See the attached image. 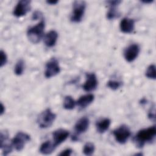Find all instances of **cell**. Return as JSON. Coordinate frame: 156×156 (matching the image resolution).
Listing matches in <instances>:
<instances>
[{
    "label": "cell",
    "mask_w": 156,
    "mask_h": 156,
    "mask_svg": "<svg viewBox=\"0 0 156 156\" xmlns=\"http://www.w3.org/2000/svg\"><path fill=\"white\" fill-rule=\"evenodd\" d=\"M156 135V127L155 126L143 129L138 132L133 140L136 146L141 148L147 143L153 141Z\"/></svg>",
    "instance_id": "1"
},
{
    "label": "cell",
    "mask_w": 156,
    "mask_h": 156,
    "mask_svg": "<svg viewBox=\"0 0 156 156\" xmlns=\"http://www.w3.org/2000/svg\"><path fill=\"white\" fill-rule=\"evenodd\" d=\"M44 27L45 23L43 20H41L37 25L29 27L27 31V36L29 41L34 44L39 43L43 36Z\"/></svg>",
    "instance_id": "2"
},
{
    "label": "cell",
    "mask_w": 156,
    "mask_h": 156,
    "mask_svg": "<svg viewBox=\"0 0 156 156\" xmlns=\"http://www.w3.org/2000/svg\"><path fill=\"white\" fill-rule=\"evenodd\" d=\"M55 118L56 115L50 108H46L38 116L37 123L40 128L46 129L52 126Z\"/></svg>",
    "instance_id": "3"
},
{
    "label": "cell",
    "mask_w": 156,
    "mask_h": 156,
    "mask_svg": "<svg viewBox=\"0 0 156 156\" xmlns=\"http://www.w3.org/2000/svg\"><path fill=\"white\" fill-rule=\"evenodd\" d=\"M86 8V2L84 1H75L73 2V12L71 21L73 23H79L82 21Z\"/></svg>",
    "instance_id": "4"
},
{
    "label": "cell",
    "mask_w": 156,
    "mask_h": 156,
    "mask_svg": "<svg viewBox=\"0 0 156 156\" xmlns=\"http://www.w3.org/2000/svg\"><path fill=\"white\" fill-rule=\"evenodd\" d=\"M113 134L116 141L119 144H124L131 135V132L128 126L121 125L113 131Z\"/></svg>",
    "instance_id": "5"
},
{
    "label": "cell",
    "mask_w": 156,
    "mask_h": 156,
    "mask_svg": "<svg viewBox=\"0 0 156 156\" xmlns=\"http://www.w3.org/2000/svg\"><path fill=\"white\" fill-rule=\"evenodd\" d=\"M30 140V136L23 132H18L12 140V144L17 151H21Z\"/></svg>",
    "instance_id": "6"
},
{
    "label": "cell",
    "mask_w": 156,
    "mask_h": 156,
    "mask_svg": "<svg viewBox=\"0 0 156 156\" xmlns=\"http://www.w3.org/2000/svg\"><path fill=\"white\" fill-rule=\"evenodd\" d=\"M44 76L46 78H51L58 74L60 72V67L58 60L53 57L51 58L46 64Z\"/></svg>",
    "instance_id": "7"
},
{
    "label": "cell",
    "mask_w": 156,
    "mask_h": 156,
    "mask_svg": "<svg viewBox=\"0 0 156 156\" xmlns=\"http://www.w3.org/2000/svg\"><path fill=\"white\" fill-rule=\"evenodd\" d=\"M30 2L31 1L29 0L19 1L14 8L13 15L17 18L26 15L30 9Z\"/></svg>",
    "instance_id": "8"
},
{
    "label": "cell",
    "mask_w": 156,
    "mask_h": 156,
    "mask_svg": "<svg viewBox=\"0 0 156 156\" xmlns=\"http://www.w3.org/2000/svg\"><path fill=\"white\" fill-rule=\"evenodd\" d=\"M9 133L7 131L4 130L1 131L0 133V148L2 151L3 155H7L12 151V144L9 143Z\"/></svg>",
    "instance_id": "9"
},
{
    "label": "cell",
    "mask_w": 156,
    "mask_h": 156,
    "mask_svg": "<svg viewBox=\"0 0 156 156\" xmlns=\"http://www.w3.org/2000/svg\"><path fill=\"white\" fill-rule=\"evenodd\" d=\"M140 48L138 44L133 43L129 45L124 51V57L127 62H132L138 57Z\"/></svg>",
    "instance_id": "10"
},
{
    "label": "cell",
    "mask_w": 156,
    "mask_h": 156,
    "mask_svg": "<svg viewBox=\"0 0 156 156\" xmlns=\"http://www.w3.org/2000/svg\"><path fill=\"white\" fill-rule=\"evenodd\" d=\"M98 81L96 76L93 73L86 74V80L82 86L83 89L87 92L94 90L98 86Z\"/></svg>",
    "instance_id": "11"
},
{
    "label": "cell",
    "mask_w": 156,
    "mask_h": 156,
    "mask_svg": "<svg viewBox=\"0 0 156 156\" xmlns=\"http://www.w3.org/2000/svg\"><path fill=\"white\" fill-rule=\"evenodd\" d=\"M69 135L68 130L64 129H59L52 133L53 144L56 147L61 143L64 142Z\"/></svg>",
    "instance_id": "12"
},
{
    "label": "cell",
    "mask_w": 156,
    "mask_h": 156,
    "mask_svg": "<svg viewBox=\"0 0 156 156\" xmlns=\"http://www.w3.org/2000/svg\"><path fill=\"white\" fill-rule=\"evenodd\" d=\"M121 2V1L118 0L107 1V3L109 6V9L107 13V18L108 20H112L119 17V16L120 15V13L118 11L117 7Z\"/></svg>",
    "instance_id": "13"
},
{
    "label": "cell",
    "mask_w": 156,
    "mask_h": 156,
    "mask_svg": "<svg viewBox=\"0 0 156 156\" xmlns=\"http://www.w3.org/2000/svg\"><path fill=\"white\" fill-rule=\"evenodd\" d=\"M119 28L124 34L132 33L135 28V21L132 18L125 17L122 19L119 24Z\"/></svg>",
    "instance_id": "14"
},
{
    "label": "cell",
    "mask_w": 156,
    "mask_h": 156,
    "mask_svg": "<svg viewBox=\"0 0 156 156\" xmlns=\"http://www.w3.org/2000/svg\"><path fill=\"white\" fill-rule=\"evenodd\" d=\"M89 124V119L87 117H82L76 122L74 126V130L77 134L84 133L88 129Z\"/></svg>",
    "instance_id": "15"
},
{
    "label": "cell",
    "mask_w": 156,
    "mask_h": 156,
    "mask_svg": "<svg viewBox=\"0 0 156 156\" xmlns=\"http://www.w3.org/2000/svg\"><path fill=\"white\" fill-rule=\"evenodd\" d=\"M58 38V33L54 30H51L48 32L44 38V44L47 47L51 48L55 46Z\"/></svg>",
    "instance_id": "16"
},
{
    "label": "cell",
    "mask_w": 156,
    "mask_h": 156,
    "mask_svg": "<svg viewBox=\"0 0 156 156\" xmlns=\"http://www.w3.org/2000/svg\"><path fill=\"white\" fill-rule=\"evenodd\" d=\"M94 99V96L93 94H87L80 96L76 103L81 108H84L93 102Z\"/></svg>",
    "instance_id": "17"
},
{
    "label": "cell",
    "mask_w": 156,
    "mask_h": 156,
    "mask_svg": "<svg viewBox=\"0 0 156 156\" xmlns=\"http://www.w3.org/2000/svg\"><path fill=\"white\" fill-rule=\"evenodd\" d=\"M111 124V120L109 118H104L99 120L96 123V128L99 133H103L107 131Z\"/></svg>",
    "instance_id": "18"
},
{
    "label": "cell",
    "mask_w": 156,
    "mask_h": 156,
    "mask_svg": "<svg viewBox=\"0 0 156 156\" xmlns=\"http://www.w3.org/2000/svg\"><path fill=\"white\" fill-rule=\"evenodd\" d=\"M55 149V146L51 141H46L43 143L40 147V152L44 155L51 154Z\"/></svg>",
    "instance_id": "19"
},
{
    "label": "cell",
    "mask_w": 156,
    "mask_h": 156,
    "mask_svg": "<svg viewBox=\"0 0 156 156\" xmlns=\"http://www.w3.org/2000/svg\"><path fill=\"white\" fill-rule=\"evenodd\" d=\"M76 102L71 96H66L63 101V107L66 110H72L76 105Z\"/></svg>",
    "instance_id": "20"
},
{
    "label": "cell",
    "mask_w": 156,
    "mask_h": 156,
    "mask_svg": "<svg viewBox=\"0 0 156 156\" xmlns=\"http://www.w3.org/2000/svg\"><path fill=\"white\" fill-rule=\"evenodd\" d=\"M24 70V62L23 59H20L16 63L14 68V73L16 76H21Z\"/></svg>",
    "instance_id": "21"
},
{
    "label": "cell",
    "mask_w": 156,
    "mask_h": 156,
    "mask_svg": "<svg viewBox=\"0 0 156 156\" xmlns=\"http://www.w3.org/2000/svg\"><path fill=\"white\" fill-rule=\"evenodd\" d=\"M95 150V146L94 144L91 142H88L87 143L83 148V152L85 155H91Z\"/></svg>",
    "instance_id": "22"
},
{
    "label": "cell",
    "mask_w": 156,
    "mask_h": 156,
    "mask_svg": "<svg viewBox=\"0 0 156 156\" xmlns=\"http://www.w3.org/2000/svg\"><path fill=\"white\" fill-rule=\"evenodd\" d=\"M145 75L149 79H155V66L154 64H151L147 68Z\"/></svg>",
    "instance_id": "23"
},
{
    "label": "cell",
    "mask_w": 156,
    "mask_h": 156,
    "mask_svg": "<svg viewBox=\"0 0 156 156\" xmlns=\"http://www.w3.org/2000/svg\"><path fill=\"white\" fill-rule=\"evenodd\" d=\"M107 86L112 90H116L122 86V82L118 80H110L107 82Z\"/></svg>",
    "instance_id": "24"
},
{
    "label": "cell",
    "mask_w": 156,
    "mask_h": 156,
    "mask_svg": "<svg viewBox=\"0 0 156 156\" xmlns=\"http://www.w3.org/2000/svg\"><path fill=\"white\" fill-rule=\"evenodd\" d=\"M0 58H1L0 66L2 68V66H4L6 64V63L7 62V55H6L5 52L3 50H1V52H0Z\"/></svg>",
    "instance_id": "25"
},
{
    "label": "cell",
    "mask_w": 156,
    "mask_h": 156,
    "mask_svg": "<svg viewBox=\"0 0 156 156\" xmlns=\"http://www.w3.org/2000/svg\"><path fill=\"white\" fill-rule=\"evenodd\" d=\"M42 17V13L40 11L38 10H36L35 11L33 14H32V18L33 20H37L38 19H40Z\"/></svg>",
    "instance_id": "26"
},
{
    "label": "cell",
    "mask_w": 156,
    "mask_h": 156,
    "mask_svg": "<svg viewBox=\"0 0 156 156\" xmlns=\"http://www.w3.org/2000/svg\"><path fill=\"white\" fill-rule=\"evenodd\" d=\"M73 152V150L70 148H68L65 149L64 151H62L60 154L59 155L60 156H69L71 155Z\"/></svg>",
    "instance_id": "27"
},
{
    "label": "cell",
    "mask_w": 156,
    "mask_h": 156,
    "mask_svg": "<svg viewBox=\"0 0 156 156\" xmlns=\"http://www.w3.org/2000/svg\"><path fill=\"white\" fill-rule=\"evenodd\" d=\"M4 112H5V106L1 102V115H2Z\"/></svg>",
    "instance_id": "28"
},
{
    "label": "cell",
    "mask_w": 156,
    "mask_h": 156,
    "mask_svg": "<svg viewBox=\"0 0 156 156\" xmlns=\"http://www.w3.org/2000/svg\"><path fill=\"white\" fill-rule=\"evenodd\" d=\"M58 2V1H47L46 3L51 5H55Z\"/></svg>",
    "instance_id": "29"
},
{
    "label": "cell",
    "mask_w": 156,
    "mask_h": 156,
    "mask_svg": "<svg viewBox=\"0 0 156 156\" xmlns=\"http://www.w3.org/2000/svg\"><path fill=\"white\" fill-rule=\"evenodd\" d=\"M142 2L143 3H145V4H149V3H152L153 2V0H143L142 1Z\"/></svg>",
    "instance_id": "30"
}]
</instances>
